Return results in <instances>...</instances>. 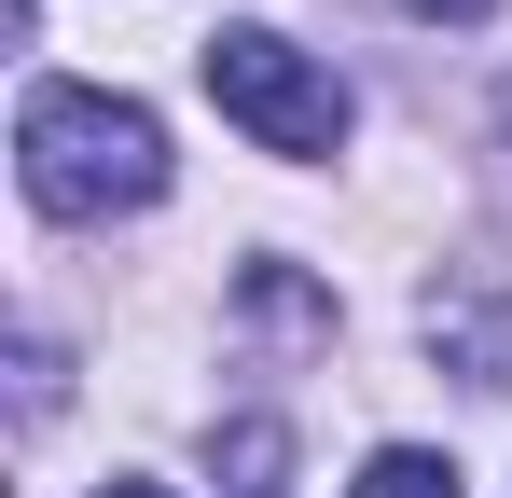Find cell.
<instances>
[{
    "label": "cell",
    "mask_w": 512,
    "mask_h": 498,
    "mask_svg": "<svg viewBox=\"0 0 512 498\" xmlns=\"http://www.w3.org/2000/svg\"><path fill=\"white\" fill-rule=\"evenodd\" d=\"M346 498H457V471H443L429 443H374V457H360V485H346Z\"/></svg>",
    "instance_id": "4"
},
{
    "label": "cell",
    "mask_w": 512,
    "mask_h": 498,
    "mask_svg": "<svg viewBox=\"0 0 512 498\" xmlns=\"http://www.w3.org/2000/svg\"><path fill=\"white\" fill-rule=\"evenodd\" d=\"M499 125H512V97H499Z\"/></svg>",
    "instance_id": "7"
},
{
    "label": "cell",
    "mask_w": 512,
    "mask_h": 498,
    "mask_svg": "<svg viewBox=\"0 0 512 498\" xmlns=\"http://www.w3.org/2000/svg\"><path fill=\"white\" fill-rule=\"evenodd\" d=\"M402 14H429V28H485L499 0H402Z\"/></svg>",
    "instance_id": "5"
},
{
    "label": "cell",
    "mask_w": 512,
    "mask_h": 498,
    "mask_svg": "<svg viewBox=\"0 0 512 498\" xmlns=\"http://www.w3.org/2000/svg\"><path fill=\"white\" fill-rule=\"evenodd\" d=\"M111 498H167V485H111Z\"/></svg>",
    "instance_id": "6"
},
{
    "label": "cell",
    "mask_w": 512,
    "mask_h": 498,
    "mask_svg": "<svg viewBox=\"0 0 512 498\" xmlns=\"http://www.w3.org/2000/svg\"><path fill=\"white\" fill-rule=\"evenodd\" d=\"M14 180L42 222H111V208H153L167 194V125L111 83H28L14 111Z\"/></svg>",
    "instance_id": "1"
},
{
    "label": "cell",
    "mask_w": 512,
    "mask_h": 498,
    "mask_svg": "<svg viewBox=\"0 0 512 498\" xmlns=\"http://www.w3.org/2000/svg\"><path fill=\"white\" fill-rule=\"evenodd\" d=\"M429 346H443V374L512 402V291H429Z\"/></svg>",
    "instance_id": "3"
},
{
    "label": "cell",
    "mask_w": 512,
    "mask_h": 498,
    "mask_svg": "<svg viewBox=\"0 0 512 498\" xmlns=\"http://www.w3.org/2000/svg\"><path fill=\"white\" fill-rule=\"evenodd\" d=\"M208 97L263 153H346V83L305 42H277V28H208Z\"/></svg>",
    "instance_id": "2"
}]
</instances>
